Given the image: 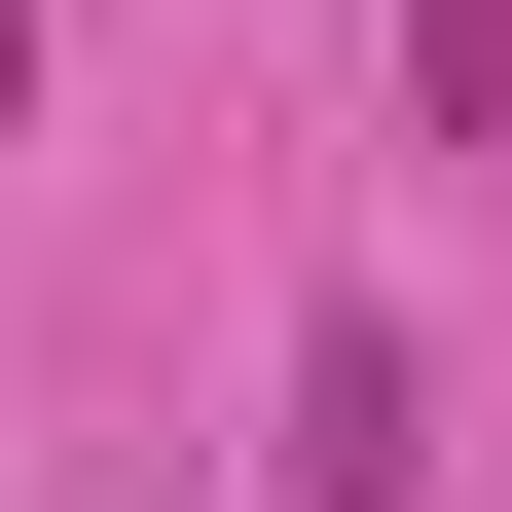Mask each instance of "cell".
<instances>
[{"label":"cell","instance_id":"1","mask_svg":"<svg viewBox=\"0 0 512 512\" xmlns=\"http://www.w3.org/2000/svg\"><path fill=\"white\" fill-rule=\"evenodd\" d=\"M293 512H439V403H403V330H366V293L293 330Z\"/></svg>","mask_w":512,"mask_h":512},{"label":"cell","instance_id":"2","mask_svg":"<svg viewBox=\"0 0 512 512\" xmlns=\"http://www.w3.org/2000/svg\"><path fill=\"white\" fill-rule=\"evenodd\" d=\"M403 74H439V147H476V110H512V0H403Z\"/></svg>","mask_w":512,"mask_h":512}]
</instances>
